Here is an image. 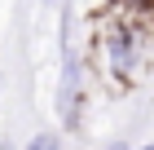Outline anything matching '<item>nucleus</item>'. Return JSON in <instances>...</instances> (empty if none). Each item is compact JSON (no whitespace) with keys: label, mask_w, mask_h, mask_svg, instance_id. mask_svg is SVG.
Returning a JSON list of instances; mask_svg holds the SVG:
<instances>
[{"label":"nucleus","mask_w":154,"mask_h":150,"mask_svg":"<svg viewBox=\"0 0 154 150\" xmlns=\"http://www.w3.org/2000/svg\"><path fill=\"white\" fill-rule=\"evenodd\" d=\"M106 66L110 71H128L132 66V31L128 27H110V35H106Z\"/></svg>","instance_id":"f257e3e1"},{"label":"nucleus","mask_w":154,"mask_h":150,"mask_svg":"<svg viewBox=\"0 0 154 150\" xmlns=\"http://www.w3.org/2000/svg\"><path fill=\"white\" fill-rule=\"evenodd\" d=\"M22 150H62V137L57 132H40V137H31Z\"/></svg>","instance_id":"f03ea898"},{"label":"nucleus","mask_w":154,"mask_h":150,"mask_svg":"<svg viewBox=\"0 0 154 150\" xmlns=\"http://www.w3.org/2000/svg\"><path fill=\"white\" fill-rule=\"evenodd\" d=\"M106 150H128V146H123V141H115V146H106Z\"/></svg>","instance_id":"7ed1b4c3"}]
</instances>
